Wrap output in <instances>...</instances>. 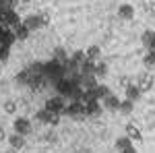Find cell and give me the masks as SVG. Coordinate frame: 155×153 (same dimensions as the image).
Returning a JSON list of instances; mask_svg holds the SVG:
<instances>
[{"label":"cell","mask_w":155,"mask_h":153,"mask_svg":"<svg viewBox=\"0 0 155 153\" xmlns=\"http://www.w3.org/2000/svg\"><path fill=\"white\" fill-rule=\"evenodd\" d=\"M44 77H46V81L48 85H56L60 79H64L66 75H64V66H62V62L58 60H48V62H44Z\"/></svg>","instance_id":"6da1fadb"},{"label":"cell","mask_w":155,"mask_h":153,"mask_svg":"<svg viewBox=\"0 0 155 153\" xmlns=\"http://www.w3.org/2000/svg\"><path fill=\"white\" fill-rule=\"evenodd\" d=\"M54 87H56V91H58L60 97H71L72 91H74L77 87H81V85H77V83H72L68 77H64V79H60V81L56 83Z\"/></svg>","instance_id":"7a4b0ae2"},{"label":"cell","mask_w":155,"mask_h":153,"mask_svg":"<svg viewBox=\"0 0 155 153\" xmlns=\"http://www.w3.org/2000/svg\"><path fill=\"white\" fill-rule=\"evenodd\" d=\"M0 25H2L4 29H8V27L17 29V27L21 25V19H19V15L15 11H2V21H0Z\"/></svg>","instance_id":"3957f363"},{"label":"cell","mask_w":155,"mask_h":153,"mask_svg":"<svg viewBox=\"0 0 155 153\" xmlns=\"http://www.w3.org/2000/svg\"><path fill=\"white\" fill-rule=\"evenodd\" d=\"M64 97H60V95H56V97H50L48 101H46V112H50V114H62V110H64Z\"/></svg>","instance_id":"277c9868"},{"label":"cell","mask_w":155,"mask_h":153,"mask_svg":"<svg viewBox=\"0 0 155 153\" xmlns=\"http://www.w3.org/2000/svg\"><path fill=\"white\" fill-rule=\"evenodd\" d=\"M12 128H15V135L27 137V135L31 132V122H29L27 118L19 116V118H15V122H12Z\"/></svg>","instance_id":"5b68a950"},{"label":"cell","mask_w":155,"mask_h":153,"mask_svg":"<svg viewBox=\"0 0 155 153\" xmlns=\"http://www.w3.org/2000/svg\"><path fill=\"white\" fill-rule=\"evenodd\" d=\"M62 114L72 116V118H83V116H85V106H83V101H71L68 106H64Z\"/></svg>","instance_id":"8992f818"},{"label":"cell","mask_w":155,"mask_h":153,"mask_svg":"<svg viewBox=\"0 0 155 153\" xmlns=\"http://www.w3.org/2000/svg\"><path fill=\"white\" fill-rule=\"evenodd\" d=\"M23 25L29 29V31H35V29L46 27V25H44V19H41V15H29V17L23 21Z\"/></svg>","instance_id":"52a82bcc"},{"label":"cell","mask_w":155,"mask_h":153,"mask_svg":"<svg viewBox=\"0 0 155 153\" xmlns=\"http://www.w3.org/2000/svg\"><path fill=\"white\" fill-rule=\"evenodd\" d=\"M153 85H155L153 75H149V72H147V75H141V77H139V85H137V87H139V91L143 93V91H151V87H153Z\"/></svg>","instance_id":"ba28073f"},{"label":"cell","mask_w":155,"mask_h":153,"mask_svg":"<svg viewBox=\"0 0 155 153\" xmlns=\"http://www.w3.org/2000/svg\"><path fill=\"white\" fill-rule=\"evenodd\" d=\"M104 108H106V110H112V112L118 110V108H120V97H118V95H114V93H110L106 99H104Z\"/></svg>","instance_id":"9c48e42d"},{"label":"cell","mask_w":155,"mask_h":153,"mask_svg":"<svg viewBox=\"0 0 155 153\" xmlns=\"http://www.w3.org/2000/svg\"><path fill=\"white\" fill-rule=\"evenodd\" d=\"M118 17L124 19V21H130V19H134V8H132L130 4H122L118 8Z\"/></svg>","instance_id":"30bf717a"},{"label":"cell","mask_w":155,"mask_h":153,"mask_svg":"<svg viewBox=\"0 0 155 153\" xmlns=\"http://www.w3.org/2000/svg\"><path fill=\"white\" fill-rule=\"evenodd\" d=\"M126 137L130 139V141H143V135H141V130L137 128L134 124H126Z\"/></svg>","instance_id":"8fae6325"},{"label":"cell","mask_w":155,"mask_h":153,"mask_svg":"<svg viewBox=\"0 0 155 153\" xmlns=\"http://www.w3.org/2000/svg\"><path fill=\"white\" fill-rule=\"evenodd\" d=\"M6 141L11 143V149H17V151L25 147V137H21V135H11Z\"/></svg>","instance_id":"7c38bea8"},{"label":"cell","mask_w":155,"mask_h":153,"mask_svg":"<svg viewBox=\"0 0 155 153\" xmlns=\"http://www.w3.org/2000/svg\"><path fill=\"white\" fill-rule=\"evenodd\" d=\"M85 116H93L99 112V101L97 99H91V101H85Z\"/></svg>","instance_id":"4fadbf2b"},{"label":"cell","mask_w":155,"mask_h":153,"mask_svg":"<svg viewBox=\"0 0 155 153\" xmlns=\"http://www.w3.org/2000/svg\"><path fill=\"white\" fill-rule=\"evenodd\" d=\"M29 89H33V91H41L44 87H48V81H46V77H39V79H33V81H29L27 85Z\"/></svg>","instance_id":"5bb4252c"},{"label":"cell","mask_w":155,"mask_h":153,"mask_svg":"<svg viewBox=\"0 0 155 153\" xmlns=\"http://www.w3.org/2000/svg\"><path fill=\"white\" fill-rule=\"evenodd\" d=\"M12 33H15V39H19V42H25V39L29 37V33H31V31H29V29H27V27L21 23L19 27H17V29H15V31H12Z\"/></svg>","instance_id":"9a60e30c"},{"label":"cell","mask_w":155,"mask_h":153,"mask_svg":"<svg viewBox=\"0 0 155 153\" xmlns=\"http://www.w3.org/2000/svg\"><path fill=\"white\" fill-rule=\"evenodd\" d=\"M141 42H143V46L149 50V48H151V44L155 42V31H151V29L143 31V35H141Z\"/></svg>","instance_id":"2e32d148"},{"label":"cell","mask_w":155,"mask_h":153,"mask_svg":"<svg viewBox=\"0 0 155 153\" xmlns=\"http://www.w3.org/2000/svg\"><path fill=\"white\" fill-rule=\"evenodd\" d=\"M124 91H126V99H130L132 104H134V101L139 99V95H141V91H139V87H137V85H128Z\"/></svg>","instance_id":"e0dca14e"},{"label":"cell","mask_w":155,"mask_h":153,"mask_svg":"<svg viewBox=\"0 0 155 153\" xmlns=\"http://www.w3.org/2000/svg\"><path fill=\"white\" fill-rule=\"evenodd\" d=\"M99 56H101V50H99L97 46H89V48H87V52H85V58L91 60V62H95Z\"/></svg>","instance_id":"ac0fdd59"},{"label":"cell","mask_w":155,"mask_h":153,"mask_svg":"<svg viewBox=\"0 0 155 153\" xmlns=\"http://www.w3.org/2000/svg\"><path fill=\"white\" fill-rule=\"evenodd\" d=\"M110 93H112V91L107 89L106 85H97L95 89H93V95H95V99H97V101H99V99H106V97H107Z\"/></svg>","instance_id":"d6986e66"},{"label":"cell","mask_w":155,"mask_h":153,"mask_svg":"<svg viewBox=\"0 0 155 153\" xmlns=\"http://www.w3.org/2000/svg\"><path fill=\"white\" fill-rule=\"evenodd\" d=\"M93 64H95V62L85 58L83 62L79 64V72H81V75H93Z\"/></svg>","instance_id":"ffe728a7"},{"label":"cell","mask_w":155,"mask_h":153,"mask_svg":"<svg viewBox=\"0 0 155 153\" xmlns=\"http://www.w3.org/2000/svg\"><path fill=\"white\" fill-rule=\"evenodd\" d=\"M107 75V64L106 62H95L93 64V77H106Z\"/></svg>","instance_id":"44dd1931"},{"label":"cell","mask_w":155,"mask_h":153,"mask_svg":"<svg viewBox=\"0 0 155 153\" xmlns=\"http://www.w3.org/2000/svg\"><path fill=\"white\" fill-rule=\"evenodd\" d=\"M0 44H2V46H6V48H11L12 44H15V33H12L11 29H6V31H4V37L0 39Z\"/></svg>","instance_id":"7402d4cb"},{"label":"cell","mask_w":155,"mask_h":153,"mask_svg":"<svg viewBox=\"0 0 155 153\" xmlns=\"http://www.w3.org/2000/svg\"><path fill=\"white\" fill-rule=\"evenodd\" d=\"M143 64L147 66V68H155V54L153 52H147V54H145Z\"/></svg>","instance_id":"603a6c76"},{"label":"cell","mask_w":155,"mask_h":153,"mask_svg":"<svg viewBox=\"0 0 155 153\" xmlns=\"http://www.w3.org/2000/svg\"><path fill=\"white\" fill-rule=\"evenodd\" d=\"M126 147H132V141L128 139V137H122V139H118V141H116V149H118V151L126 149Z\"/></svg>","instance_id":"cb8c5ba5"},{"label":"cell","mask_w":155,"mask_h":153,"mask_svg":"<svg viewBox=\"0 0 155 153\" xmlns=\"http://www.w3.org/2000/svg\"><path fill=\"white\" fill-rule=\"evenodd\" d=\"M68 60H71L72 64L79 68V64H81V62L85 60V52H81V50H79V52H74V54H72V58H68Z\"/></svg>","instance_id":"d4e9b609"},{"label":"cell","mask_w":155,"mask_h":153,"mask_svg":"<svg viewBox=\"0 0 155 153\" xmlns=\"http://www.w3.org/2000/svg\"><path fill=\"white\" fill-rule=\"evenodd\" d=\"M122 114H130L132 112V101L130 99H124V101H120V108H118Z\"/></svg>","instance_id":"484cf974"},{"label":"cell","mask_w":155,"mask_h":153,"mask_svg":"<svg viewBox=\"0 0 155 153\" xmlns=\"http://www.w3.org/2000/svg\"><path fill=\"white\" fill-rule=\"evenodd\" d=\"M4 112H6V114H15V112H17V101H12V99H8V101H4Z\"/></svg>","instance_id":"4316f807"},{"label":"cell","mask_w":155,"mask_h":153,"mask_svg":"<svg viewBox=\"0 0 155 153\" xmlns=\"http://www.w3.org/2000/svg\"><path fill=\"white\" fill-rule=\"evenodd\" d=\"M66 58H68V56H66V52H64L62 48H56V50H54V60H58V62H64Z\"/></svg>","instance_id":"83f0119b"},{"label":"cell","mask_w":155,"mask_h":153,"mask_svg":"<svg viewBox=\"0 0 155 153\" xmlns=\"http://www.w3.org/2000/svg\"><path fill=\"white\" fill-rule=\"evenodd\" d=\"M17 83H21V85H27L29 83V72H27V68L17 75Z\"/></svg>","instance_id":"f1b7e54d"},{"label":"cell","mask_w":155,"mask_h":153,"mask_svg":"<svg viewBox=\"0 0 155 153\" xmlns=\"http://www.w3.org/2000/svg\"><path fill=\"white\" fill-rule=\"evenodd\" d=\"M8 54H11V48H6V46H2V44H0V62L8 60Z\"/></svg>","instance_id":"f546056e"},{"label":"cell","mask_w":155,"mask_h":153,"mask_svg":"<svg viewBox=\"0 0 155 153\" xmlns=\"http://www.w3.org/2000/svg\"><path fill=\"white\" fill-rule=\"evenodd\" d=\"M58 122H60V114H50V112H48V122H46V124H52V126H56Z\"/></svg>","instance_id":"4dcf8cb0"},{"label":"cell","mask_w":155,"mask_h":153,"mask_svg":"<svg viewBox=\"0 0 155 153\" xmlns=\"http://www.w3.org/2000/svg\"><path fill=\"white\" fill-rule=\"evenodd\" d=\"M35 120H39V122L46 124V122H48V112H46V110H39V112L35 114Z\"/></svg>","instance_id":"1f68e13d"},{"label":"cell","mask_w":155,"mask_h":153,"mask_svg":"<svg viewBox=\"0 0 155 153\" xmlns=\"http://www.w3.org/2000/svg\"><path fill=\"white\" fill-rule=\"evenodd\" d=\"M120 85L126 89V87H128V85H132V83H130V79H128V77H122V79H120Z\"/></svg>","instance_id":"d6a6232c"},{"label":"cell","mask_w":155,"mask_h":153,"mask_svg":"<svg viewBox=\"0 0 155 153\" xmlns=\"http://www.w3.org/2000/svg\"><path fill=\"white\" fill-rule=\"evenodd\" d=\"M118 153H137V149H134V145H132V147H126V149H122V151H118Z\"/></svg>","instance_id":"836d02e7"},{"label":"cell","mask_w":155,"mask_h":153,"mask_svg":"<svg viewBox=\"0 0 155 153\" xmlns=\"http://www.w3.org/2000/svg\"><path fill=\"white\" fill-rule=\"evenodd\" d=\"M2 141H6V132H4V128L0 126V143H2Z\"/></svg>","instance_id":"e575fe53"},{"label":"cell","mask_w":155,"mask_h":153,"mask_svg":"<svg viewBox=\"0 0 155 153\" xmlns=\"http://www.w3.org/2000/svg\"><path fill=\"white\" fill-rule=\"evenodd\" d=\"M4 31H6V29H4V27H2V25H0V39H2V37H4Z\"/></svg>","instance_id":"d590c367"},{"label":"cell","mask_w":155,"mask_h":153,"mask_svg":"<svg viewBox=\"0 0 155 153\" xmlns=\"http://www.w3.org/2000/svg\"><path fill=\"white\" fill-rule=\"evenodd\" d=\"M149 52H153V54H155V42L151 44V48H149Z\"/></svg>","instance_id":"8d00e7d4"},{"label":"cell","mask_w":155,"mask_h":153,"mask_svg":"<svg viewBox=\"0 0 155 153\" xmlns=\"http://www.w3.org/2000/svg\"><path fill=\"white\" fill-rule=\"evenodd\" d=\"M17 2H23V4H29L31 0H17Z\"/></svg>","instance_id":"74e56055"},{"label":"cell","mask_w":155,"mask_h":153,"mask_svg":"<svg viewBox=\"0 0 155 153\" xmlns=\"http://www.w3.org/2000/svg\"><path fill=\"white\" fill-rule=\"evenodd\" d=\"M6 153H19V151H17V149H8Z\"/></svg>","instance_id":"f35d334b"},{"label":"cell","mask_w":155,"mask_h":153,"mask_svg":"<svg viewBox=\"0 0 155 153\" xmlns=\"http://www.w3.org/2000/svg\"><path fill=\"white\" fill-rule=\"evenodd\" d=\"M0 21H2V11H0Z\"/></svg>","instance_id":"ab89813d"}]
</instances>
